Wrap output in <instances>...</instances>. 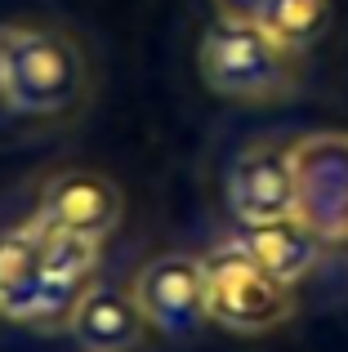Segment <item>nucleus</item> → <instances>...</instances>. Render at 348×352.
I'll return each mask as SVG.
<instances>
[{
	"mask_svg": "<svg viewBox=\"0 0 348 352\" xmlns=\"http://www.w3.org/2000/svg\"><path fill=\"white\" fill-rule=\"evenodd\" d=\"M197 76L224 103L268 107L295 98L304 80V54L281 45L254 23L215 14V23L197 41Z\"/></svg>",
	"mask_w": 348,
	"mask_h": 352,
	"instance_id": "f03ea898",
	"label": "nucleus"
},
{
	"mask_svg": "<svg viewBox=\"0 0 348 352\" xmlns=\"http://www.w3.org/2000/svg\"><path fill=\"white\" fill-rule=\"evenodd\" d=\"M45 250V228L36 219H23V223L5 228L0 232V299L14 290H23L36 276V263H41Z\"/></svg>",
	"mask_w": 348,
	"mask_h": 352,
	"instance_id": "f8f14e48",
	"label": "nucleus"
},
{
	"mask_svg": "<svg viewBox=\"0 0 348 352\" xmlns=\"http://www.w3.org/2000/svg\"><path fill=\"white\" fill-rule=\"evenodd\" d=\"M67 335L80 352H134V348H143L148 321H143L130 290L94 285L76 303V312L67 321Z\"/></svg>",
	"mask_w": 348,
	"mask_h": 352,
	"instance_id": "1a4fd4ad",
	"label": "nucleus"
},
{
	"mask_svg": "<svg viewBox=\"0 0 348 352\" xmlns=\"http://www.w3.org/2000/svg\"><path fill=\"white\" fill-rule=\"evenodd\" d=\"M206 317L232 335H268L295 317V285L277 281L246 241H219L201 254Z\"/></svg>",
	"mask_w": 348,
	"mask_h": 352,
	"instance_id": "7ed1b4c3",
	"label": "nucleus"
},
{
	"mask_svg": "<svg viewBox=\"0 0 348 352\" xmlns=\"http://www.w3.org/2000/svg\"><path fill=\"white\" fill-rule=\"evenodd\" d=\"M224 201L241 228H263L295 214V183H290V156L281 143H250L232 156L224 179Z\"/></svg>",
	"mask_w": 348,
	"mask_h": 352,
	"instance_id": "6e6552de",
	"label": "nucleus"
},
{
	"mask_svg": "<svg viewBox=\"0 0 348 352\" xmlns=\"http://www.w3.org/2000/svg\"><path fill=\"white\" fill-rule=\"evenodd\" d=\"M98 67L85 36L54 14L0 18V147L76 125L94 103Z\"/></svg>",
	"mask_w": 348,
	"mask_h": 352,
	"instance_id": "f257e3e1",
	"label": "nucleus"
},
{
	"mask_svg": "<svg viewBox=\"0 0 348 352\" xmlns=\"http://www.w3.org/2000/svg\"><path fill=\"white\" fill-rule=\"evenodd\" d=\"M246 245H250V254L259 258L277 281L299 285L317 263H322L326 241L308 223H299V219L290 214V219H277V223H263V228H246Z\"/></svg>",
	"mask_w": 348,
	"mask_h": 352,
	"instance_id": "9b49d317",
	"label": "nucleus"
},
{
	"mask_svg": "<svg viewBox=\"0 0 348 352\" xmlns=\"http://www.w3.org/2000/svg\"><path fill=\"white\" fill-rule=\"evenodd\" d=\"M125 214V197L107 174L98 170H58L54 179H45L41 197H36L32 219L45 232H63V236H85L103 245L116 232Z\"/></svg>",
	"mask_w": 348,
	"mask_h": 352,
	"instance_id": "423d86ee",
	"label": "nucleus"
},
{
	"mask_svg": "<svg viewBox=\"0 0 348 352\" xmlns=\"http://www.w3.org/2000/svg\"><path fill=\"white\" fill-rule=\"evenodd\" d=\"M98 258H103V245H98V241L45 232V250H41V263H36V276L23 290L0 299V317L18 321V326H32V330H67L76 303L94 290Z\"/></svg>",
	"mask_w": 348,
	"mask_h": 352,
	"instance_id": "20e7f679",
	"label": "nucleus"
},
{
	"mask_svg": "<svg viewBox=\"0 0 348 352\" xmlns=\"http://www.w3.org/2000/svg\"><path fill=\"white\" fill-rule=\"evenodd\" d=\"M295 183V219L322 241H348V134L317 129L286 147Z\"/></svg>",
	"mask_w": 348,
	"mask_h": 352,
	"instance_id": "39448f33",
	"label": "nucleus"
},
{
	"mask_svg": "<svg viewBox=\"0 0 348 352\" xmlns=\"http://www.w3.org/2000/svg\"><path fill=\"white\" fill-rule=\"evenodd\" d=\"M215 14L254 23L281 45L304 54L308 45L322 41L326 23H331V0H215Z\"/></svg>",
	"mask_w": 348,
	"mask_h": 352,
	"instance_id": "9d476101",
	"label": "nucleus"
},
{
	"mask_svg": "<svg viewBox=\"0 0 348 352\" xmlns=\"http://www.w3.org/2000/svg\"><path fill=\"white\" fill-rule=\"evenodd\" d=\"M143 321L166 339H192L206 326V276L197 254H157L130 285Z\"/></svg>",
	"mask_w": 348,
	"mask_h": 352,
	"instance_id": "0eeeda50",
	"label": "nucleus"
}]
</instances>
